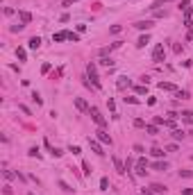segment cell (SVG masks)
Masks as SVG:
<instances>
[{
  "mask_svg": "<svg viewBox=\"0 0 193 195\" xmlns=\"http://www.w3.org/2000/svg\"><path fill=\"white\" fill-rule=\"evenodd\" d=\"M96 136H98V141H100V143H105V145H111V136L107 134V132H105L102 127H100V129L96 132Z\"/></svg>",
  "mask_w": 193,
  "mask_h": 195,
  "instance_id": "5",
  "label": "cell"
},
{
  "mask_svg": "<svg viewBox=\"0 0 193 195\" xmlns=\"http://www.w3.org/2000/svg\"><path fill=\"white\" fill-rule=\"evenodd\" d=\"M121 30H123V25H111L109 27V34H121Z\"/></svg>",
  "mask_w": 193,
  "mask_h": 195,
  "instance_id": "25",
  "label": "cell"
},
{
  "mask_svg": "<svg viewBox=\"0 0 193 195\" xmlns=\"http://www.w3.org/2000/svg\"><path fill=\"white\" fill-rule=\"evenodd\" d=\"M98 64H100V66H107V68H109L111 64H114V61H111V59H107V57H100V61H98Z\"/></svg>",
  "mask_w": 193,
  "mask_h": 195,
  "instance_id": "24",
  "label": "cell"
},
{
  "mask_svg": "<svg viewBox=\"0 0 193 195\" xmlns=\"http://www.w3.org/2000/svg\"><path fill=\"white\" fill-rule=\"evenodd\" d=\"M66 39H68V32H57L53 36V41H57V43H62V41H66Z\"/></svg>",
  "mask_w": 193,
  "mask_h": 195,
  "instance_id": "16",
  "label": "cell"
},
{
  "mask_svg": "<svg viewBox=\"0 0 193 195\" xmlns=\"http://www.w3.org/2000/svg\"><path fill=\"white\" fill-rule=\"evenodd\" d=\"M125 102H130V104H139V98H134V95H130V98H125Z\"/></svg>",
  "mask_w": 193,
  "mask_h": 195,
  "instance_id": "37",
  "label": "cell"
},
{
  "mask_svg": "<svg viewBox=\"0 0 193 195\" xmlns=\"http://www.w3.org/2000/svg\"><path fill=\"white\" fill-rule=\"evenodd\" d=\"M89 116H91V118H93V123H96L98 127H105V125H107L105 116H102V113H100V111H98V107H91V109H89Z\"/></svg>",
  "mask_w": 193,
  "mask_h": 195,
  "instance_id": "2",
  "label": "cell"
},
{
  "mask_svg": "<svg viewBox=\"0 0 193 195\" xmlns=\"http://www.w3.org/2000/svg\"><path fill=\"white\" fill-rule=\"evenodd\" d=\"M18 109H21V111H23V113H27V116H30V113H32V111H30V109H27V107H25V104H18Z\"/></svg>",
  "mask_w": 193,
  "mask_h": 195,
  "instance_id": "40",
  "label": "cell"
},
{
  "mask_svg": "<svg viewBox=\"0 0 193 195\" xmlns=\"http://www.w3.org/2000/svg\"><path fill=\"white\" fill-rule=\"evenodd\" d=\"M23 27H25V25H23V23H18V25H11V30H9V32H21Z\"/></svg>",
  "mask_w": 193,
  "mask_h": 195,
  "instance_id": "35",
  "label": "cell"
},
{
  "mask_svg": "<svg viewBox=\"0 0 193 195\" xmlns=\"http://www.w3.org/2000/svg\"><path fill=\"white\" fill-rule=\"evenodd\" d=\"M145 132H148V134H159V129H157V125H145Z\"/></svg>",
  "mask_w": 193,
  "mask_h": 195,
  "instance_id": "23",
  "label": "cell"
},
{
  "mask_svg": "<svg viewBox=\"0 0 193 195\" xmlns=\"http://www.w3.org/2000/svg\"><path fill=\"white\" fill-rule=\"evenodd\" d=\"M182 120L184 123H193V111H182Z\"/></svg>",
  "mask_w": 193,
  "mask_h": 195,
  "instance_id": "20",
  "label": "cell"
},
{
  "mask_svg": "<svg viewBox=\"0 0 193 195\" xmlns=\"http://www.w3.org/2000/svg\"><path fill=\"white\" fill-rule=\"evenodd\" d=\"M116 86H118V91H123V89H127V86H130V77H118V82H116Z\"/></svg>",
  "mask_w": 193,
  "mask_h": 195,
  "instance_id": "12",
  "label": "cell"
},
{
  "mask_svg": "<svg viewBox=\"0 0 193 195\" xmlns=\"http://www.w3.org/2000/svg\"><path fill=\"white\" fill-rule=\"evenodd\" d=\"M87 75H89V79H91V82H93V86H96V89H100V77H98V70H96V64H93V61H89L87 64Z\"/></svg>",
  "mask_w": 193,
  "mask_h": 195,
  "instance_id": "1",
  "label": "cell"
},
{
  "mask_svg": "<svg viewBox=\"0 0 193 195\" xmlns=\"http://www.w3.org/2000/svg\"><path fill=\"white\" fill-rule=\"evenodd\" d=\"M150 154H152V157H155V159H161V157H164V150H161V147H152V150H150Z\"/></svg>",
  "mask_w": 193,
  "mask_h": 195,
  "instance_id": "18",
  "label": "cell"
},
{
  "mask_svg": "<svg viewBox=\"0 0 193 195\" xmlns=\"http://www.w3.org/2000/svg\"><path fill=\"white\" fill-rule=\"evenodd\" d=\"M27 195H34V193H27Z\"/></svg>",
  "mask_w": 193,
  "mask_h": 195,
  "instance_id": "48",
  "label": "cell"
},
{
  "mask_svg": "<svg viewBox=\"0 0 193 195\" xmlns=\"http://www.w3.org/2000/svg\"><path fill=\"white\" fill-rule=\"evenodd\" d=\"M161 2H170V0H161Z\"/></svg>",
  "mask_w": 193,
  "mask_h": 195,
  "instance_id": "47",
  "label": "cell"
},
{
  "mask_svg": "<svg viewBox=\"0 0 193 195\" xmlns=\"http://www.w3.org/2000/svg\"><path fill=\"white\" fill-rule=\"evenodd\" d=\"M182 195H193V188H182Z\"/></svg>",
  "mask_w": 193,
  "mask_h": 195,
  "instance_id": "44",
  "label": "cell"
},
{
  "mask_svg": "<svg viewBox=\"0 0 193 195\" xmlns=\"http://www.w3.org/2000/svg\"><path fill=\"white\" fill-rule=\"evenodd\" d=\"M189 2H191V0H182V2H180V9H182V11H184V9L189 7Z\"/></svg>",
  "mask_w": 193,
  "mask_h": 195,
  "instance_id": "41",
  "label": "cell"
},
{
  "mask_svg": "<svg viewBox=\"0 0 193 195\" xmlns=\"http://www.w3.org/2000/svg\"><path fill=\"white\" fill-rule=\"evenodd\" d=\"M73 2H75V0H64L62 5H64V7H70V5H73Z\"/></svg>",
  "mask_w": 193,
  "mask_h": 195,
  "instance_id": "45",
  "label": "cell"
},
{
  "mask_svg": "<svg viewBox=\"0 0 193 195\" xmlns=\"http://www.w3.org/2000/svg\"><path fill=\"white\" fill-rule=\"evenodd\" d=\"M193 170H180V177H191Z\"/></svg>",
  "mask_w": 193,
  "mask_h": 195,
  "instance_id": "38",
  "label": "cell"
},
{
  "mask_svg": "<svg viewBox=\"0 0 193 195\" xmlns=\"http://www.w3.org/2000/svg\"><path fill=\"white\" fill-rule=\"evenodd\" d=\"M68 41L77 43V41H79V34H75V32H68Z\"/></svg>",
  "mask_w": 193,
  "mask_h": 195,
  "instance_id": "31",
  "label": "cell"
},
{
  "mask_svg": "<svg viewBox=\"0 0 193 195\" xmlns=\"http://www.w3.org/2000/svg\"><path fill=\"white\" fill-rule=\"evenodd\" d=\"M152 168L159 170V172H166V170H168V163L166 161H155V163H152Z\"/></svg>",
  "mask_w": 193,
  "mask_h": 195,
  "instance_id": "14",
  "label": "cell"
},
{
  "mask_svg": "<svg viewBox=\"0 0 193 195\" xmlns=\"http://www.w3.org/2000/svg\"><path fill=\"white\" fill-rule=\"evenodd\" d=\"M59 186H62V191H66V193H70V191H73V188H70L68 184H66V182H64V179H62V182H59Z\"/></svg>",
  "mask_w": 193,
  "mask_h": 195,
  "instance_id": "33",
  "label": "cell"
},
{
  "mask_svg": "<svg viewBox=\"0 0 193 195\" xmlns=\"http://www.w3.org/2000/svg\"><path fill=\"white\" fill-rule=\"evenodd\" d=\"M14 177H16V175H14L11 170H5V179H14Z\"/></svg>",
  "mask_w": 193,
  "mask_h": 195,
  "instance_id": "42",
  "label": "cell"
},
{
  "mask_svg": "<svg viewBox=\"0 0 193 195\" xmlns=\"http://www.w3.org/2000/svg\"><path fill=\"white\" fill-rule=\"evenodd\" d=\"M159 89H161V91H173V93L180 91V89H177L175 84H170V82H159Z\"/></svg>",
  "mask_w": 193,
  "mask_h": 195,
  "instance_id": "10",
  "label": "cell"
},
{
  "mask_svg": "<svg viewBox=\"0 0 193 195\" xmlns=\"http://www.w3.org/2000/svg\"><path fill=\"white\" fill-rule=\"evenodd\" d=\"M82 168H84V175H91V168H89V163H87V161L82 163Z\"/></svg>",
  "mask_w": 193,
  "mask_h": 195,
  "instance_id": "43",
  "label": "cell"
},
{
  "mask_svg": "<svg viewBox=\"0 0 193 195\" xmlns=\"http://www.w3.org/2000/svg\"><path fill=\"white\" fill-rule=\"evenodd\" d=\"M155 125H164V127H166V120L161 118V116H155Z\"/></svg>",
  "mask_w": 193,
  "mask_h": 195,
  "instance_id": "34",
  "label": "cell"
},
{
  "mask_svg": "<svg viewBox=\"0 0 193 195\" xmlns=\"http://www.w3.org/2000/svg\"><path fill=\"white\" fill-rule=\"evenodd\" d=\"M107 186H109V179L102 177V179H100V191H107Z\"/></svg>",
  "mask_w": 193,
  "mask_h": 195,
  "instance_id": "30",
  "label": "cell"
},
{
  "mask_svg": "<svg viewBox=\"0 0 193 195\" xmlns=\"http://www.w3.org/2000/svg\"><path fill=\"white\" fill-rule=\"evenodd\" d=\"M32 100L36 102V107H41V104H43V98H41V95L36 93V91H34V93H32Z\"/></svg>",
  "mask_w": 193,
  "mask_h": 195,
  "instance_id": "22",
  "label": "cell"
},
{
  "mask_svg": "<svg viewBox=\"0 0 193 195\" xmlns=\"http://www.w3.org/2000/svg\"><path fill=\"white\" fill-rule=\"evenodd\" d=\"M111 161H114V166H116V172H118V175H125V172H127V168H125V163L121 161L118 157H111Z\"/></svg>",
  "mask_w": 193,
  "mask_h": 195,
  "instance_id": "6",
  "label": "cell"
},
{
  "mask_svg": "<svg viewBox=\"0 0 193 195\" xmlns=\"http://www.w3.org/2000/svg\"><path fill=\"white\" fill-rule=\"evenodd\" d=\"M150 191H152V193H157V195H161V193H166V186H164V184H152Z\"/></svg>",
  "mask_w": 193,
  "mask_h": 195,
  "instance_id": "15",
  "label": "cell"
},
{
  "mask_svg": "<svg viewBox=\"0 0 193 195\" xmlns=\"http://www.w3.org/2000/svg\"><path fill=\"white\" fill-rule=\"evenodd\" d=\"M148 43H150V36H148V34H143V36H139V41H136V45H139V48H145Z\"/></svg>",
  "mask_w": 193,
  "mask_h": 195,
  "instance_id": "17",
  "label": "cell"
},
{
  "mask_svg": "<svg viewBox=\"0 0 193 195\" xmlns=\"http://www.w3.org/2000/svg\"><path fill=\"white\" fill-rule=\"evenodd\" d=\"M50 154H53V157H62V150H59V147H50Z\"/></svg>",
  "mask_w": 193,
  "mask_h": 195,
  "instance_id": "32",
  "label": "cell"
},
{
  "mask_svg": "<svg viewBox=\"0 0 193 195\" xmlns=\"http://www.w3.org/2000/svg\"><path fill=\"white\" fill-rule=\"evenodd\" d=\"M148 161H145V159H139V163H136V175H139V177H143V175H145V172H148Z\"/></svg>",
  "mask_w": 193,
  "mask_h": 195,
  "instance_id": "7",
  "label": "cell"
},
{
  "mask_svg": "<svg viewBox=\"0 0 193 195\" xmlns=\"http://www.w3.org/2000/svg\"><path fill=\"white\" fill-rule=\"evenodd\" d=\"M152 25H155L152 21H136V23H134V27H136V30H145V32H148Z\"/></svg>",
  "mask_w": 193,
  "mask_h": 195,
  "instance_id": "8",
  "label": "cell"
},
{
  "mask_svg": "<svg viewBox=\"0 0 193 195\" xmlns=\"http://www.w3.org/2000/svg\"><path fill=\"white\" fill-rule=\"evenodd\" d=\"M18 18H21L23 25H27V23L32 21V14H30V11H18Z\"/></svg>",
  "mask_w": 193,
  "mask_h": 195,
  "instance_id": "13",
  "label": "cell"
},
{
  "mask_svg": "<svg viewBox=\"0 0 193 195\" xmlns=\"http://www.w3.org/2000/svg\"><path fill=\"white\" fill-rule=\"evenodd\" d=\"M50 68H53V64H50V61H45L43 66H41V73H43V75H45V73H50Z\"/></svg>",
  "mask_w": 193,
  "mask_h": 195,
  "instance_id": "27",
  "label": "cell"
},
{
  "mask_svg": "<svg viewBox=\"0 0 193 195\" xmlns=\"http://www.w3.org/2000/svg\"><path fill=\"white\" fill-rule=\"evenodd\" d=\"M173 138H175V141H182V138H184V132H182V129H173Z\"/></svg>",
  "mask_w": 193,
  "mask_h": 195,
  "instance_id": "21",
  "label": "cell"
},
{
  "mask_svg": "<svg viewBox=\"0 0 193 195\" xmlns=\"http://www.w3.org/2000/svg\"><path fill=\"white\" fill-rule=\"evenodd\" d=\"M134 127H145V123H143L141 118H136V120H134Z\"/></svg>",
  "mask_w": 193,
  "mask_h": 195,
  "instance_id": "39",
  "label": "cell"
},
{
  "mask_svg": "<svg viewBox=\"0 0 193 195\" xmlns=\"http://www.w3.org/2000/svg\"><path fill=\"white\" fill-rule=\"evenodd\" d=\"M30 157H36V159H39V157H41V152H39V147H30Z\"/></svg>",
  "mask_w": 193,
  "mask_h": 195,
  "instance_id": "28",
  "label": "cell"
},
{
  "mask_svg": "<svg viewBox=\"0 0 193 195\" xmlns=\"http://www.w3.org/2000/svg\"><path fill=\"white\" fill-rule=\"evenodd\" d=\"M16 57H18L21 61H25V59H27V52H25V48H16Z\"/></svg>",
  "mask_w": 193,
  "mask_h": 195,
  "instance_id": "19",
  "label": "cell"
},
{
  "mask_svg": "<svg viewBox=\"0 0 193 195\" xmlns=\"http://www.w3.org/2000/svg\"><path fill=\"white\" fill-rule=\"evenodd\" d=\"M27 45H30V50H39V48H41V36H32V39L27 41Z\"/></svg>",
  "mask_w": 193,
  "mask_h": 195,
  "instance_id": "9",
  "label": "cell"
},
{
  "mask_svg": "<svg viewBox=\"0 0 193 195\" xmlns=\"http://www.w3.org/2000/svg\"><path fill=\"white\" fill-rule=\"evenodd\" d=\"M89 145H91V150H93V152L98 154V157H102V147H100V143H98V141H93V138H89Z\"/></svg>",
  "mask_w": 193,
  "mask_h": 195,
  "instance_id": "11",
  "label": "cell"
},
{
  "mask_svg": "<svg viewBox=\"0 0 193 195\" xmlns=\"http://www.w3.org/2000/svg\"><path fill=\"white\" fill-rule=\"evenodd\" d=\"M143 195H157V193H152V191H148V188H143Z\"/></svg>",
  "mask_w": 193,
  "mask_h": 195,
  "instance_id": "46",
  "label": "cell"
},
{
  "mask_svg": "<svg viewBox=\"0 0 193 195\" xmlns=\"http://www.w3.org/2000/svg\"><path fill=\"white\" fill-rule=\"evenodd\" d=\"M164 57H166L164 45H161V43H157V45H155V50H152V61H155V64H161V61H164Z\"/></svg>",
  "mask_w": 193,
  "mask_h": 195,
  "instance_id": "3",
  "label": "cell"
},
{
  "mask_svg": "<svg viewBox=\"0 0 193 195\" xmlns=\"http://www.w3.org/2000/svg\"><path fill=\"white\" fill-rule=\"evenodd\" d=\"M73 104H75V109L82 111V113H89V109H91V107H89V104L82 100V98H73Z\"/></svg>",
  "mask_w": 193,
  "mask_h": 195,
  "instance_id": "4",
  "label": "cell"
},
{
  "mask_svg": "<svg viewBox=\"0 0 193 195\" xmlns=\"http://www.w3.org/2000/svg\"><path fill=\"white\" fill-rule=\"evenodd\" d=\"M166 150H168V152H177L180 147H177V143H170V145H166Z\"/></svg>",
  "mask_w": 193,
  "mask_h": 195,
  "instance_id": "36",
  "label": "cell"
},
{
  "mask_svg": "<svg viewBox=\"0 0 193 195\" xmlns=\"http://www.w3.org/2000/svg\"><path fill=\"white\" fill-rule=\"evenodd\" d=\"M136 93H139V95L148 93V84H141V86H136Z\"/></svg>",
  "mask_w": 193,
  "mask_h": 195,
  "instance_id": "26",
  "label": "cell"
},
{
  "mask_svg": "<svg viewBox=\"0 0 193 195\" xmlns=\"http://www.w3.org/2000/svg\"><path fill=\"white\" fill-rule=\"evenodd\" d=\"M177 98H180V100H189V91H177Z\"/></svg>",
  "mask_w": 193,
  "mask_h": 195,
  "instance_id": "29",
  "label": "cell"
}]
</instances>
